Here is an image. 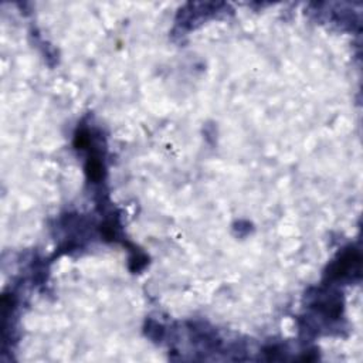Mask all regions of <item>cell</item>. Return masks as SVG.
Returning a JSON list of instances; mask_svg holds the SVG:
<instances>
[{"label":"cell","mask_w":363,"mask_h":363,"mask_svg":"<svg viewBox=\"0 0 363 363\" xmlns=\"http://www.w3.org/2000/svg\"><path fill=\"white\" fill-rule=\"evenodd\" d=\"M359 265H360V254L356 250L349 248L345 252H342V255L336 261L330 264L325 277L330 282L340 281L352 277L353 271L359 272Z\"/></svg>","instance_id":"1"}]
</instances>
